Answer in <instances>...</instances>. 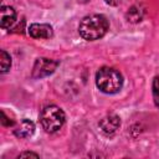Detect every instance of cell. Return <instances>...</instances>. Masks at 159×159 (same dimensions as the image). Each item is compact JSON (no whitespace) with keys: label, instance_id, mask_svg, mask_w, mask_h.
<instances>
[{"label":"cell","instance_id":"obj_3","mask_svg":"<svg viewBox=\"0 0 159 159\" xmlns=\"http://www.w3.org/2000/svg\"><path fill=\"white\" fill-rule=\"evenodd\" d=\"M65 113L57 106H47L41 111L40 114V123L42 128L48 133L57 132L65 123Z\"/></svg>","mask_w":159,"mask_h":159},{"label":"cell","instance_id":"obj_8","mask_svg":"<svg viewBox=\"0 0 159 159\" xmlns=\"http://www.w3.org/2000/svg\"><path fill=\"white\" fill-rule=\"evenodd\" d=\"M35 132V124L34 122H31L30 119H22L20 122V124L16 127L15 129V135L19 138H27L31 137Z\"/></svg>","mask_w":159,"mask_h":159},{"label":"cell","instance_id":"obj_1","mask_svg":"<svg viewBox=\"0 0 159 159\" xmlns=\"http://www.w3.org/2000/svg\"><path fill=\"white\" fill-rule=\"evenodd\" d=\"M109 27V22L106 16L99 14H92L84 16L78 26L80 35L87 41H94L103 37Z\"/></svg>","mask_w":159,"mask_h":159},{"label":"cell","instance_id":"obj_2","mask_svg":"<svg viewBox=\"0 0 159 159\" xmlns=\"http://www.w3.org/2000/svg\"><path fill=\"white\" fill-rule=\"evenodd\" d=\"M96 84L102 92L113 94L120 91L123 86V77L119 71L112 67H102L96 73Z\"/></svg>","mask_w":159,"mask_h":159},{"label":"cell","instance_id":"obj_7","mask_svg":"<svg viewBox=\"0 0 159 159\" xmlns=\"http://www.w3.org/2000/svg\"><path fill=\"white\" fill-rule=\"evenodd\" d=\"M16 21V11L11 6H1L0 9V25L2 29H10Z\"/></svg>","mask_w":159,"mask_h":159},{"label":"cell","instance_id":"obj_5","mask_svg":"<svg viewBox=\"0 0 159 159\" xmlns=\"http://www.w3.org/2000/svg\"><path fill=\"white\" fill-rule=\"evenodd\" d=\"M120 125V119L116 114H109L106 116L104 118L101 119L99 122V128L104 134H113Z\"/></svg>","mask_w":159,"mask_h":159},{"label":"cell","instance_id":"obj_12","mask_svg":"<svg viewBox=\"0 0 159 159\" xmlns=\"http://www.w3.org/2000/svg\"><path fill=\"white\" fill-rule=\"evenodd\" d=\"M26 157H32V158H39V154L32 153V152H24L19 155V158H26Z\"/></svg>","mask_w":159,"mask_h":159},{"label":"cell","instance_id":"obj_13","mask_svg":"<svg viewBox=\"0 0 159 159\" xmlns=\"http://www.w3.org/2000/svg\"><path fill=\"white\" fill-rule=\"evenodd\" d=\"M108 5H111V6H117L122 0H104Z\"/></svg>","mask_w":159,"mask_h":159},{"label":"cell","instance_id":"obj_9","mask_svg":"<svg viewBox=\"0 0 159 159\" xmlns=\"http://www.w3.org/2000/svg\"><path fill=\"white\" fill-rule=\"evenodd\" d=\"M0 66H1V72L2 73L7 72L10 66H11V57L4 50H1V52H0Z\"/></svg>","mask_w":159,"mask_h":159},{"label":"cell","instance_id":"obj_11","mask_svg":"<svg viewBox=\"0 0 159 159\" xmlns=\"http://www.w3.org/2000/svg\"><path fill=\"white\" fill-rule=\"evenodd\" d=\"M153 98L155 106L159 108V77H155L153 81Z\"/></svg>","mask_w":159,"mask_h":159},{"label":"cell","instance_id":"obj_4","mask_svg":"<svg viewBox=\"0 0 159 159\" xmlns=\"http://www.w3.org/2000/svg\"><path fill=\"white\" fill-rule=\"evenodd\" d=\"M58 66V61H53V60H48L45 57L37 58L35 61L34 65V70H32V77L34 78H42L46 77L51 73L55 72V70Z\"/></svg>","mask_w":159,"mask_h":159},{"label":"cell","instance_id":"obj_10","mask_svg":"<svg viewBox=\"0 0 159 159\" xmlns=\"http://www.w3.org/2000/svg\"><path fill=\"white\" fill-rule=\"evenodd\" d=\"M127 17H128V20L132 21V22H138V21H140L142 15H140V12H139V10H138L137 7H132V9L128 11Z\"/></svg>","mask_w":159,"mask_h":159},{"label":"cell","instance_id":"obj_6","mask_svg":"<svg viewBox=\"0 0 159 159\" xmlns=\"http://www.w3.org/2000/svg\"><path fill=\"white\" fill-rule=\"evenodd\" d=\"M29 34L34 39H50L53 31L48 24H32L29 27Z\"/></svg>","mask_w":159,"mask_h":159}]
</instances>
